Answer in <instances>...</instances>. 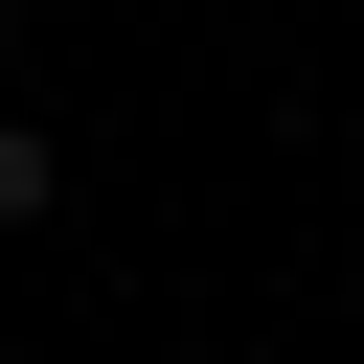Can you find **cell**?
Returning a JSON list of instances; mask_svg holds the SVG:
<instances>
[{
  "mask_svg": "<svg viewBox=\"0 0 364 364\" xmlns=\"http://www.w3.org/2000/svg\"><path fill=\"white\" fill-rule=\"evenodd\" d=\"M0 46H23V0H0Z\"/></svg>",
  "mask_w": 364,
  "mask_h": 364,
  "instance_id": "obj_2",
  "label": "cell"
},
{
  "mask_svg": "<svg viewBox=\"0 0 364 364\" xmlns=\"http://www.w3.org/2000/svg\"><path fill=\"white\" fill-rule=\"evenodd\" d=\"M46 205H68V159H46L23 114H0V228H46Z\"/></svg>",
  "mask_w": 364,
  "mask_h": 364,
  "instance_id": "obj_1",
  "label": "cell"
}]
</instances>
